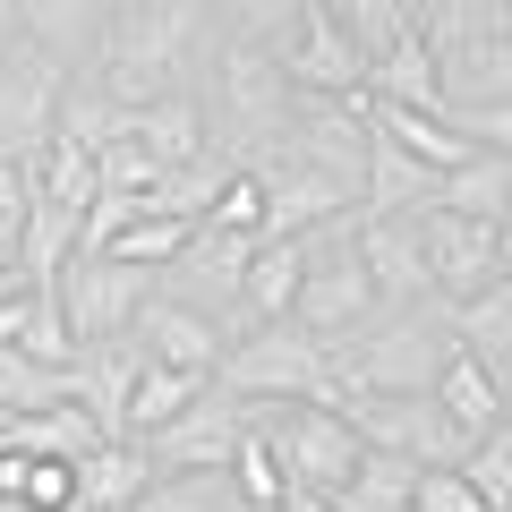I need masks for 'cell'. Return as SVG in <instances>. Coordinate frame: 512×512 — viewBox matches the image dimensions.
<instances>
[{
    "label": "cell",
    "instance_id": "cell-1",
    "mask_svg": "<svg viewBox=\"0 0 512 512\" xmlns=\"http://www.w3.org/2000/svg\"><path fill=\"white\" fill-rule=\"evenodd\" d=\"M214 43H222L214 0H111V35H103L94 77L137 111V103H154V94L197 86L205 60H214Z\"/></svg>",
    "mask_w": 512,
    "mask_h": 512
},
{
    "label": "cell",
    "instance_id": "cell-2",
    "mask_svg": "<svg viewBox=\"0 0 512 512\" xmlns=\"http://www.w3.org/2000/svg\"><path fill=\"white\" fill-rule=\"evenodd\" d=\"M333 350V402L342 419L367 402V393H427L453 359V299H419V308H384L376 325H359Z\"/></svg>",
    "mask_w": 512,
    "mask_h": 512
},
{
    "label": "cell",
    "instance_id": "cell-3",
    "mask_svg": "<svg viewBox=\"0 0 512 512\" xmlns=\"http://www.w3.org/2000/svg\"><path fill=\"white\" fill-rule=\"evenodd\" d=\"M197 103H205V146L231 154V163H256L282 137V120H291V77H282L274 52L222 35L197 77Z\"/></svg>",
    "mask_w": 512,
    "mask_h": 512
},
{
    "label": "cell",
    "instance_id": "cell-4",
    "mask_svg": "<svg viewBox=\"0 0 512 512\" xmlns=\"http://www.w3.org/2000/svg\"><path fill=\"white\" fill-rule=\"evenodd\" d=\"M214 384L239 393V402H325V410H342V402H333V350L316 342V333H299L291 316H282V325L231 333Z\"/></svg>",
    "mask_w": 512,
    "mask_h": 512
},
{
    "label": "cell",
    "instance_id": "cell-5",
    "mask_svg": "<svg viewBox=\"0 0 512 512\" xmlns=\"http://www.w3.org/2000/svg\"><path fill=\"white\" fill-rule=\"evenodd\" d=\"M350 231H359V214H333L325 231H316L308 282H299V299H291V325L316 333V342H350L359 325L384 316V299H376V282H367L359 248H350Z\"/></svg>",
    "mask_w": 512,
    "mask_h": 512
},
{
    "label": "cell",
    "instance_id": "cell-6",
    "mask_svg": "<svg viewBox=\"0 0 512 512\" xmlns=\"http://www.w3.org/2000/svg\"><path fill=\"white\" fill-rule=\"evenodd\" d=\"M274 146L291 163L325 171L342 197H359L367 188V94H299L291 86V120H282Z\"/></svg>",
    "mask_w": 512,
    "mask_h": 512
},
{
    "label": "cell",
    "instance_id": "cell-7",
    "mask_svg": "<svg viewBox=\"0 0 512 512\" xmlns=\"http://www.w3.org/2000/svg\"><path fill=\"white\" fill-rule=\"evenodd\" d=\"M60 291V316H69V342H111V333H137L154 299V265H128V256H69L52 274Z\"/></svg>",
    "mask_w": 512,
    "mask_h": 512
},
{
    "label": "cell",
    "instance_id": "cell-8",
    "mask_svg": "<svg viewBox=\"0 0 512 512\" xmlns=\"http://www.w3.org/2000/svg\"><path fill=\"white\" fill-rule=\"evenodd\" d=\"M248 256H256V231H222V222H197V231H188V248L171 256L163 274H154V291L180 299V308H197V316H214V325H231V333H248V316H239Z\"/></svg>",
    "mask_w": 512,
    "mask_h": 512
},
{
    "label": "cell",
    "instance_id": "cell-9",
    "mask_svg": "<svg viewBox=\"0 0 512 512\" xmlns=\"http://www.w3.org/2000/svg\"><path fill=\"white\" fill-rule=\"evenodd\" d=\"M350 427H359V444L402 453V461H419V470H453V461L470 453V436L444 419L436 393H367V402L350 410Z\"/></svg>",
    "mask_w": 512,
    "mask_h": 512
},
{
    "label": "cell",
    "instance_id": "cell-10",
    "mask_svg": "<svg viewBox=\"0 0 512 512\" xmlns=\"http://www.w3.org/2000/svg\"><path fill=\"white\" fill-rule=\"evenodd\" d=\"M60 94H69V69L43 60L35 43H18V52L0 60V163H35V154L52 146Z\"/></svg>",
    "mask_w": 512,
    "mask_h": 512
},
{
    "label": "cell",
    "instance_id": "cell-11",
    "mask_svg": "<svg viewBox=\"0 0 512 512\" xmlns=\"http://www.w3.org/2000/svg\"><path fill=\"white\" fill-rule=\"evenodd\" d=\"M239 436H248V402L222 393V384H205L163 436H146V461H154V478L163 470H222L239 453Z\"/></svg>",
    "mask_w": 512,
    "mask_h": 512
},
{
    "label": "cell",
    "instance_id": "cell-12",
    "mask_svg": "<svg viewBox=\"0 0 512 512\" xmlns=\"http://www.w3.org/2000/svg\"><path fill=\"white\" fill-rule=\"evenodd\" d=\"M350 248H359V265H367V282H376L384 308H419V299H436L427 256H419V214H359Z\"/></svg>",
    "mask_w": 512,
    "mask_h": 512
},
{
    "label": "cell",
    "instance_id": "cell-13",
    "mask_svg": "<svg viewBox=\"0 0 512 512\" xmlns=\"http://www.w3.org/2000/svg\"><path fill=\"white\" fill-rule=\"evenodd\" d=\"M282 77H291L299 94H367V60H359L350 26L333 18L325 0L299 9V35H291V52H282Z\"/></svg>",
    "mask_w": 512,
    "mask_h": 512
},
{
    "label": "cell",
    "instance_id": "cell-14",
    "mask_svg": "<svg viewBox=\"0 0 512 512\" xmlns=\"http://www.w3.org/2000/svg\"><path fill=\"white\" fill-rule=\"evenodd\" d=\"M419 256L436 299H470L478 282H495V222L444 214V205H419Z\"/></svg>",
    "mask_w": 512,
    "mask_h": 512
},
{
    "label": "cell",
    "instance_id": "cell-15",
    "mask_svg": "<svg viewBox=\"0 0 512 512\" xmlns=\"http://www.w3.org/2000/svg\"><path fill=\"white\" fill-rule=\"evenodd\" d=\"M18 35L35 43L43 60H60L69 77H86L94 60H103L111 0H18Z\"/></svg>",
    "mask_w": 512,
    "mask_h": 512
},
{
    "label": "cell",
    "instance_id": "cell-16",
    "mask_svg": "<svg viewBox=\"0 0 512 512\" xmlns=\"http://www.w3.org/2000/svg\"><path fill=\"white\" fill-rule=\"evenodd\" d=\"M137 342H146V359H163V367H197V376H214L222 350H231V325H214V316H197V308H180V299L154 291L146 316H137Z\"/></svg>",
    "mask_w": 512,
    "mask_h": 512
},
{
    "label": "cell",
    "instance_id": "cell-17",
    "mask_svg": "<svg viewBox=\"0 0 512 512\" xmlns=\"http://www.w3.org/2000/svg\"><path fill=\"white\" fill-rule=\"evenodd\" d=\"M316 231H325V222H316ZM316 231H299V239H256L248 282H239V316H248V325H282V316H291L299 282H308V256H316Z\"/></svg>",
    "mask_w": 512,
    "mask_h": 512
},
{
    "label": "cell",
    "instance_id": "cell-18",
    "mask_svg": "<svg viewBox=\"0 0 512 512\" xmlns=\"http://www.w3.org/2000/svg\"><path fill=\"white\" fill-rule=\"evenodd\" d=\"M367 128H376V137H393V146L402 154H419L427 171H453V163H470V128L453 120V111H410V103H376V94H367Z\"/></svg>",
    "mask_w": 512,
    "mask_h": 512
},
{
    "label": "cell",
    "instance_id": "cell-19",
    "mask_svg": "<svg viewBox=\"0 0 512 512\" xmlns=\"http://www.w3.org/2000/svg\"><path fill=\"white\" fill-rule=\"evenodd\" d=\"M137 367H146V342H137V333H111V342H86V350H77V402L94 410L103 436H120V410H128Z\"/></svg>",
    "mask_w": 512,
    "mask_h": 512
},
{
    "label": "cell",
    "instance_id": "cell-20",
    "mask_svg": "<svg viewBox=\"0 0 512 512\" xmlns=\"http://www.w3.org/2000/svg\"><path fill=\"white\" fill-rule=\"evenodd\" d=\"M146 487H154V461H146V444H128V436H103L77 461V512H128Z\"/></svg>",
    "mask_w": 512,
    "mask_h": 512
},
{
    "label": "cell",
    "instance_id": "cell-21",
    "mask_svg": "<svg viewBox=\"0 0 512 512\" xmlns=\"http://www.w3.org/2000/svg\"><path fill=\"white\" fill-rule=\"evenodd\" d=\"M128 137H137L163 171H171V163H197V154H205V103H197V86L137 103V111H128Z\"/></svg>",
    "mask_w": 512,
    "mask_h": 512
},
{
    "label": "cell",
    "instance_id": "cell-22",
    "mask_svg": "<svg viewBox=\"0 0 512 512\" xmlns=\"http://www.w3.org/2000/svg\"><path fill=\"white\" fill-rule=\"evenodd\" d=\"M419 205H436V171H427L419 154H402L393 137H376V128H367V188H359V214H419Z\"/></svg>",
    "mask_w": 512,
    "mask_h": 512
},
{
    "label": "cell",
    "instance_id": "cell-23",
    "mask_svg": "<svg viewBox=\"0 0 512 512\" xmlns=\"http://www.w3.org/2000/svg\"><path fill=\"white\" fill-rule=\"evenodd\" d=\"M214 376H197V367H163V359H146L137 367V384H128V410H120V436L128 444H146V436H163L171 419H180L188 402H197Z\"/></svg>",
    "mask_w": 512,
    "mask_h": 512
},
{
    "label": "cell",
    "instance_id": "cell-24",
    "mask_svg": "<svg viewBox=\"0 0 512 512\" xmlns=\"http://www.w3.org/2000/svg\"><path fill=\"white\" fill-rule=\"evenodd\" d=\"M427 393L444 402V419H453L461 436H487V427L504 419V393H495V367H487V359H470L461 342H453V359H444V376L427 384Z\"/></svg>",
    "mask_w": 512,
    "mask_h": 512
},
{
    "label": "cell",
    "instance_id": "cell-25",
    "mask_svg": "<svg viewBox=\"0 0 512 512\" xmlns=\"http://www.w3.org/2000/svg\"><path fill=\"white\" fill-rule=\"evenodd\" d=\"M52 137H69V146L103 154V146H120V137H128V103L86 69V77H69V94H60V128H52Z\"/></svg>",
    "mask_w": 512,
    "mask_h": 512
},
{
    "label": "cell",
    "instance_id": "cell-26",
    "mask_svg": "<svg viewBox=\"0 0 512 512\" xmlns=\"http://www.w3.org/2000/svg\"><path fill=\"white\" fill-rule=\"evenodd\" d=\"M453 342L470 350V359H487V367L512 359V282L504 274L478 282L470 299H453Z\"/></svg>",
    "mask_w": 512,
    "mask_h": 512
},
{
    "label": "cell",
    "instance_id": "cell-27",
    "mask_svg": "<svg viewBox=\"0 0 512 512\" xmlns=\"http://www.w3.org/2000/svg\"><path fill=\"white\" fill-rule=\"evenodd\" d=\"M410 478H419V461L376 453V444H367V453H359V470H350L342 487L325 495V504H333V512H410Z\"/></svg>",
    "mask_w": 512,
    "mask_h": 512
},
{
    "label": "cell",
    "instance_id": "cell-28",
    "mask_svg": "<svg viewBox=\"0 0 512 512\" xmlns=\"http://www.w3.org/2000/svg\"><path fill=\"white\" fill-rule=\"evenodd\" d=\"M436 205L444 214H470V222H504L512 205V163L504 154H470V163H453L436 180Z\"/></svg>",
    "mask_w": 512,
    "mask_h": 512
},
{
    "label": "cell",
    "instance_id": "cell-29",
    "mask_svg": "<svg viewBox=\"0 0 512 512\" xmlns=\"http://www.w3.org/2000/svg\"><path fill=\"white\" fill-rule=\"evenodd\" d=\"M325 9L350 26V43H359V60H367V69H376V60L393 52L402 35H419V26H427V9H419V0H325Z\"/></svg>",
    "mask_w": 512,
    "mask_h": 512
},
{
    "label": "cell",
    "instance_id": "cell-30",
    "mask_svg": "<svg viewBox=\"0 0 512 512\" xmlns=\"http://www.w3.org/2000/svg\"><path fill=\"white\" fill-rule=\"evenodd\" d=\"M52 402H77V367H43L0 342V419H26V410H52Z\"/></svg>",
    "mask_w": 512,
    "mask_h": 512
},
{
    "label": "cell",
    "instance_id": "cell-31",
    "mask_svg": "<svg viewBox=\"0 0 512 512\" xmlns=\"http://www.w3.org/2000/svg\"><path fill=\"white\" fill-rule=\"evenodd\" d=\"M128 512H248V495L231 487V470H163Z\"/></svg>",
    "mask_w": 512,
    "mask_h": 512
},
{
    "label": "cell",
    "instance_id": "cell-32",
    "mask_svg": "<svg viewBox=\"0 0 512 512\" xmlns=\"http://www.w3.org/2000/svg\"><path fill=\"white\" fill-rule=\"evenodd\" d=\"M77 231H86V214H69V205L35 197V214H26V239H18V265H26L35 282H52L60 265L77 256Z\"/></svg>",
    "mask_w": 512,
    "mask_h": 512
},
{
    "label": "cell",
    "instance_id": "cell-33",
    "mask_svg": "<svg viewBox=\"0 0 512 512\" xmlns=\"http://www.w3.org/2000/svg\"><path fill=\"white\" fill-rule=\"evenodd\" d=\"M299 9L308 0H222V35H239V43H256V52H291V35H299Z\"/></svg>",
    "mask_w": 512,
    "mask_h": 512
},
{
    "label": "cell",
    "instance_id": "cell-34",
    "mask_svg": "<svg viewBox=\"0 0 512 512\" xmlns=\"http://www.w3.org/2000/svg\"><path fill=\"white\" fill-rule=\"evenodd\" d=\"M453 470L478 487V504H487V512H512V427L495 419L487 436H470V453H461Z\"/></svg>",
    "mask_w": 512,
    "mask_h": 512
},
{
    "label": "cell",
    "instance_id": "cell-35",
    "mask_svg": "<svg viewBox=\"0 0 512 512\" xmlns=\"http://www.w3.org/2000/svg\"><path fill=\"white\" fill-rule=\"evenodd\" d=\"M188 231H197V222H188V214H146V205H137V222H128V231L111 239L103 256H128V265H154V274H163L171 256L188 248Z\"/></svg>",
    "mask_w": 512,
    "mask_h": 512
},
{
    "label": "cell",
    "instance_id": "cell-36",
    "mask_svg": "<svg viewBox=\"0 0 512 512\" xmlns=\"http://www.w3.org/2000/svg\"><path fill=\"white\" fill-rule=\"evenodd\" d=\"M222 470H231V487L248 495V512H265V504L291 495V478H282V461H274V444H265V436H239V453L222 461Z\"/></svg>",
    "mask_w": 512,
    "mask_h": 512
},
{
    "label": "cell",
    "instance_id": "cell-37",
    "mask_svg": "<svg viewBox=\"0 0 512 512\" xmlns=\"http://www.w3.org/2000/svg\"><path fill=\"white\" fill-rule=\"evenodd\" d=\"M94 171H103V188H120V197H137V205H146L154 188H163V163H154V154L137 146V137L103 146V154H94Z\"/></svg>",
    "mask_w": 512,
    "mask_h": 512
},
{
    "label": "cell",
    "instance_id": "cell-38",
    "mask_svg": "<svg viewBox=\"0 0 512 512\" xmlns=\"http://www.w3.org/2000/svg\"><path fill=\"white\" fill-rule=\"evenodd\" d=\"M205 222H222V231H256V222H265V180L239 163L231 180H222V197L205 205Z\"/></svg>",
    "mask_w": 512,
    "mask_h": 512
},
{
    "label": "cell",
    "instance_id": "cell-39",
    "mask_svg": "<svg viewBox=\"0 0 512 512\" xmlns=\"http://www.w3.org/2000/svg\"><path fill=\"white\" fill-rule=\"evenodd\" d=\"M26 214H35V163H0V256H18Z\"/></svg>",
    "mask_w": 512,
    "mask_h": 512
},
{
    "label": "cell",
    "instance_id": "cell-40",
    "mask_svg": "<svg viewBox=\"0 0 512 512\" xmlns=\"http://www.w3.org/2000/svg\"><path fill=\"white\" fill-rule=\"evenodd\" d=\"M410 512H487V504H478V487L461 470H419L410 478Z\"/></svg>",
    "mask_w": 512,
    "mask_h": 512
},
{
    "label": "cell",
    "instance_id": "cell-41",
    "mask_svg": "<svg viewBox=\"0 0 512 512\" xmlns=\"http://www.w3.org/2000/svg\"><path fill=\"white\" fill-rule=\"evenodd\" d=\"M453 120L470 128V146H478V154H504V163H512V103H461Z\"/></svg>",
    "mask_w": 512,
    "mask_h": 512
},
{
    "label": "cell",
    "instance_id": "cell-42",
    "mask_svg": "<svg viewBox=\"0 0 512 512\" xmlns=\"http://www.w3.org/2000/svg\"><path fill=\"white\" fill-rule=\"evenodd\" d=\"M495 274L512 282V205H504V222H495Z\"/></svg>",
    "mask_w": 512,
    "mask_h": 512
},
{
    "label": "cell",
    "instance_id": "cell-43",
    "mask_svg": "<svg viewBox=\"0 0 512 512\" xmlns=\"http://www.w3.org/2000/svg\"><path fill=\"white\" fill-rule=\"evenodd\" d=\"M18 43H26V35H18V0H0V60L18 52Z\"/></svg>",
    "mask_w": 512,
    "mask_h": 512
},
{
    "label": "cell",
    "instance_id": "cell-44",
    "mask_svg": "<svg viewBox=\"0 0 512 512\" xmlns=\"http://www.w3.org/2000/svg\"><path fill=\"white\" fill-rule=\"evenodd\" d=\"M495 393H504V427H512V359L495 367Z\"/></svg>",
    "mask_w": 512,
    "mask_h": 512
},
{
    "label": "cell",
    "instance_id": "cell-45",
    "mask_svg": "<svg viewBox=\"0 0 512 512\" xmlns=\"http://www.w3.org/2000/svg\"><path fill=\"white\" fill-rule=\"evenodd\" d=\"M0 512H26V504H0Z\"/></svg>",
    "mask_w": 512,
    "mask_h": 512
},
{
    "label": "cell",
    "instance_id": "cell-46",
    "mask_svg": "<svg viewBox=\"0 0 512 512\" xmlns=\"http://www.w3.org/2000/svg\"><path fill=\"white\" fill-rule=\"evenodd\" d=\"M0 265H9V256H0Z\"/></svg>",
    "mask_w": 512,
    "mask_h": 512
}]
</instances>
